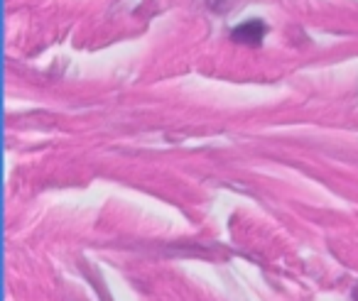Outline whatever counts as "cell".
<instances>
[{
  "instance_id": "cell-1",
  "label": "cell",
  "mask_w": 358,
  "mask_h": 301,
  "mask_svg": "<svg viewBox=\"0 0 358 301\" xmlns=\"http://www.w3.org/2000/svg\"><path fill=\"white\" fill-rule=\"evenodd\" d=\"M265 35H268V25L263 20H245L238 27H234L231 32V40L238 42V45H248V47H258L263 45Z\"/></svg>"
},
{
  "instance_id": "cell-2",
  "label": "cell",
  "mask_w": 358,
  "mask_h": 301,
  "mask_svg": "<svg viewBox=\"0 0 358 301\" xmlns=\"http://www.w3.org/2000/svg\"><path fill=\"white\" fill-rule=\"evenodd\" d=\"M353 296H356V299H358V289H356V291H353Z\"/></svg>"
}]
</instances>
